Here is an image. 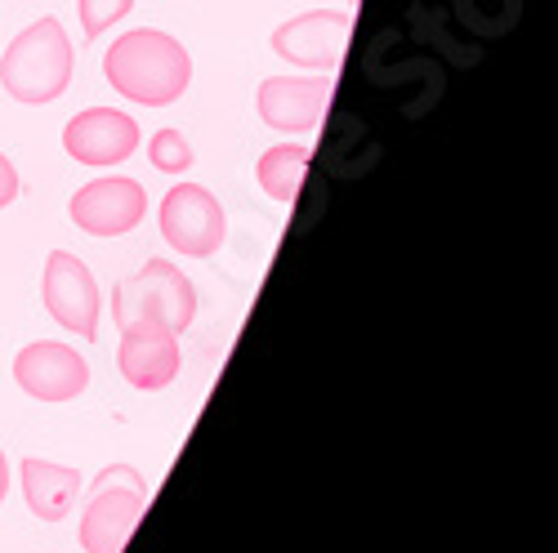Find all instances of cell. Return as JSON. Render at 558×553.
<instances>
[{"mask_svg": "<svg viewBox=\"0 0 558 553\" xmlns=\"http://www.w3.org/2000/svg\"><path fill=\"white\" fill-rule=\"evenodd\" d=\"M104 81L121 99L138 108H170L189 95L193 85V59L183 50V40L157 27H134L112 40L104 54Z\"/></svg>", "mask_w": 558, "mask_h": 553, "instance_id": "cell-1", "label": "cell"}, {"mask_svg": "<svg viewBox=\"0 0 558 553\" xmlns=\"http://www.w3.org/2000/svg\"><path fill=\"white\" fill-rule=\"evenodd\" d=\"M72 72H76V50L68 40V27L50 14L23 27L10 40L5 59H0V85L23 108H45L63 99V89L72 85Z\"/></svg>", "mask_w": 558, "mask_h": 553, "instance_id": "cell-2", "label": "cell"}, {"mask_svg": "<svg viewBox=\"0 0 558 553\" xmlns=\"http://www.w3.org/2000/svg\"><path fill=\"white\" fill-rule=\"evenodd\" d=\"M112 317L121 331L134 321H153V327L183 335L197 317V286L170 259H148L138 272L112 286Z\"/></svg>", "mask_w": 558, "mask_h": 553, "instance_id": "cell-3", "label": "cell"}, {"mask_svg": "<svg viewBox=\"0 0 558 553\" xmlns=\"http://www.w3.org/2000/svg\"><path fill=\"white\" fill-rule=\"evenodd\" d=\"M148 509V482L130 465H108L95 482V500L81 514V544L85 553H121L130 531Z\"/></svg>", "mask_w": 558, "mask_h": 553, "instance_id": "cell-4", "label": "cell"}, {"mask_svg": "<svg viewBox=\"0 0 558 553\" xmlns=\"http://www.w3.org/2000/svg\"><path fill=\"white\" fill-rule=\"evenodd\" d=\"M161 237L174 255H189V259H210L223 246L228 233V219L215 193H206L202 183H174L166 193L161 210Z\"/></svg>", "mask_w": 558, "mask_h": 553, "instance_id": "cell-5", "label": "cell"}, {"mask_svg": "<svg viewBox=\"0 0 558 553\" xmlns=\"http://www.w3.org/2000/svg\"><path fill=\"white\" fill-rule=\"evenodd\" d=\"M68 214L89 237H125L148 214V188L138 179H130V174L89 179L72 193Z\"/></svg>", "mask_w": 558, "mask_h": 553, "instance_id": "cell-6", "label": "cell"}, {"mask_svg": "<svg viewBox=\"0 0 558 553\" xmlns=\"http://www.w3.org/2000/svg\"><path fill=\"white\" fill-rule=\"evenodd\" d=\"M353 36L349 10H308L272 32V54L304 72H336Z\"/></svg>", "mask_w": 558, "mask_h": 553, "instance_id": "cell-7", "label": "cell"}, {"mask_svg": "<svg viewBox=\"0 0 558 553\" xmlns=\"http://www.w3.org/2000/svg\"><path fill=\"white\" fill-rule=\"evenodd\" d=\"M40 299L63 331H72L81 340H99L104 295H99V282H95V272H89L85 259H76L72 250H54L50 259H45Z\"/></svg>", "mask_w": 558, "mask_h": 553, "instance_id": "cell-8", "label": "cell"}, {"mask_svg": "<svg viewBox=\"0 0 558 553\" xmlns=\"http://www.w3.org/2000/svg\"><path fill=\"white\" fill-rule=\"evenodd\" d=\"M14 380L36 402H72L89 389V361L59 340H36L19 348L14 357Z\"/></svg>", "mask_w": 558, "mask_h": 553, "instance_id": "cell-9", "label": "cell"}, {"mask_svg": "<svg viewBox=\"0 0 558 553\" xmlns=\"http://www.w3.org/2000/svg\"><path fill=\"white\" fill-rule=\"evenodd\" d=\"M331 72L313 76H268L259 81V121L277 134H313L331 99Z\"/></svg>", "mask_w": 558, "mask_h": 553, "instance_id": "cell-10", "label": "cell"}, {"mask_svg": "<svg viewBox=\"0 0 558 553\" xmlns=\"http://www.w3.org/2000/svg\"><path fill=\"white\" fill-rule=\"evenodd\" d=\"M138 148V121L117 108H85L63 125V152L81 165H121Z\"/></svg>", "mask_w": 558, "mask_h": 553, "instance_id": "cell-11", "label": "cell"}, {"mask_svg": "<svg viewBox=\"0 0 558 553\" xmlns=\"http://www.w3.org/2000/svg\"><path fill=\"white\" fill-rule=\"evenodd\" d=\"M179 335L166 327H153V321H134V327L121 331V348H117V366L130 389L138 393H157L166 384H174L179 376Z\"/></svg>", "mask_w": 558, "mask_h": 553, "instance_id": "cell-12", "label": "cell"}, {"mask_svg": "<svg viewBox=\"0 0 558 553\" xmlns=\"http://www.w3.org/2000/svg\"><path fill=\"white\" fill-rule=\"evenodd\" d=\"M19 469H23L27 509L40 523H63L76 509V495H81V474L76 469L54 465V459H40V455H27Z\"/></svg>", "mask_w": 558, "mask_h": 553, "instance_id": "cell-13", "label": "cell"}, {"mask_svg": "<svg viewBox=\"0 0 558 553\" xmlns=\"http://www.w3.org/2000/svg\"><path fill=\"white\" fill-rule=\"evenodd\" d=\"M308 161H313V148H308V144H291V138H287V144H272V148L259 157L255 179H259V188H264L272 201L291 206V201L300 197V188H304Z\"/></svg>", "mask_w": 558, "mask_h": 553, "instance_id": "cell-14", "label": "cell"}, {"mask_svg": "<svg viewBox=\"0 0 558 553\" xmlns=\"http://www.w3.org/2000/svg\"><path fill=\"white\" fill-rule=\"evenodd\" d=\"M148 161L157 174H183L193 165V144L183 138V130H157L148 138Z\"/></svg>", "mask_w": 558, "mask_h": 553, "instance_id": "cell-15", "label": "cell"}, {"mask_svg": "<svg viewBox=\"0 0 558 553\" xmlns=\"http://www.w3.org/2000/svg\"><path fill=\"white\" fill-rule=\"evenodd\" d=\"M76 10H81V32H85V40H99L104 32H112V27L134 10V0H76Z\"/></svg>", "mask_w": 558, "mask_h": 553, "instance_id": "cell-16", "label": "cell"}, {"mask_svg": "<svg viewBox=\"0 0 558 553\" xmlns=\"http://www.w3.org/2000/svg\"><path fill=\"white\" fill-rule=\"evenodd\" d=\"M19 188H23V183H19V170H14V161H10L5 152H0V210L19 201Z\"/></svg>", "mask_w": 558, "mask_h": 553, "instance_id": "cell-17", "label": "cell"}, {"mask_svg": "<svg viewBox=\"0 0 558 553\" xmlns=\"http://www.w3.org/2000/svg\"><path fill=\"white\" fill-rule=\"evenodd\" d=\"M5 495H10V459L0 451V504H5Z\"/></svg>", "mask_w": 558, "mask_h": 553, "instance_id": "cell-18", "label": "cell"}, {"mask_svg": "<svg viewBox=\"0 0 558 553\" xmlns=\"http://www.w3.org/2000/svg\"><path fill=\"white\" fill-rule=\"evenodd\" d=\"M349 5H357V0H349Z\"/></svg>", "mask_w": 558, "mask_h": 553, "instance_id": "cell-19", "label": "cell"}]
</instances>
